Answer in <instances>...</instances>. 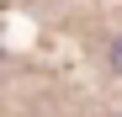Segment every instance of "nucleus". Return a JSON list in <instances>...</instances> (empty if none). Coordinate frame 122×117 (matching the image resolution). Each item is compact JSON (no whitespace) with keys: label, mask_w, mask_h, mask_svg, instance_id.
Masks as SVG:
<instances>
[{"label":"nucleus","mask_w":122,"mask_h":117,"mask_svg":"<svg viewBox=\"0 0 122 117\" xmlns=\"http://www.w3.org/2000/svg\"><path fill=\"white\" fill-rule=\"evenodd\" d=\"M112 64L122 69V37H117V43H112Z\"/></svg>","instance_id":"f257e3e1"}]
</instances>
